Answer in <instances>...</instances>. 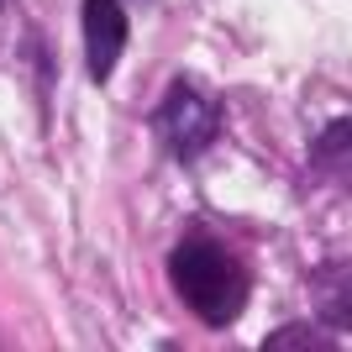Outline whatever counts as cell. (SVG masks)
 <instances>
[{
    "mask_svg": "<svg viewBox=\"0 0 352 352\" xmlns=\"http://www.w3.org/2000/svg\"><path fill=\"white\" fill-rule=\"evenodd\" d=\"M168 279H174V294L190 305V316L206 326H232L252 300L248 263L232 248H221L216 236H184L168 252Z\"/></svg>",
    "mask_w": 352,
    "mask_h": 352,
    "instance_id": "6da1fadb",
    "label": "cell"
},
{
    "mask_svg": "<svg viewBox=\"0 0 352 352\" xmlns=\"http://www.w3.org/2000/svg\"><path fill=\"white\" fill-rule=\"evenodd\" d=\"M153 126H158L163 147H168L179 163H195L221 132V105H216V95H206L195 79H174L168 95H163V105H158V116H153Z\"/></svg>",
    "mask_w": 352,
    "mask_h": 352,
    "instance_id": "7a4b0ae2",
    "label": "cell"
},
{
    "mask_svg": "<svg viewBox=\"0 0 352 352\" xmlns=\"http://www.w3.org/2000/svg\"><path fill=\"white\" fill-rule=\"evenodd\" d=\"M79 21H85V58H89V79H111L121 47H126V11L121 0H85L79 6Z\"/></svg>",
    "mask_w": 352,
    "mask_h": 352,
    "instance_id": "3957f363",
    "label": "cell"
},
{
    "mask_svg": "<svg viewBox=\"0 0 352 352\" xmlns=\"http://www.w3.org/2000/svg\"><path fill=\"white\" fill-rule=\"evenodd\" d=\"M316 310H321V321H331L337 331H347V263L316 274Z\"/></svg>",
    "mask_w": 352,
    "mask_h": 352,
    "instance_id": "277c9868",
    "label": "cell"
},
{
    "mask_svg": "<svg viewBox=\"0 0 352 352\" xmlns=\"http://www.w3.org/2000/svg\"><path fill=\"white\" fill-rule=\"evenodd\" d=\"M347 116H337L331 126L321 132V142H316V163H321V174H331L337 168V179H347Z\"/></svg>",
    "mask_w": 352,
    "mask_h": 352,
    "instance_id": "5b68a950",
    "label": "cell"
},
{
    "mask_svg": "<svg viewBox=\"0 0 352 352\" xmlns=\"http://www.w3.org/2000/svg\"><path fill=\"white\" fill-rule=\"evenodd\" d=\"M284 347H316V352H331V337H316L310 326H279L274 337H263V352H284Z\"/></svg>",
    "mask_w": 352,
    "mask_h": 352,
    "instance_id": "8992f818",
    "label": "cell"
}]
</instances>
